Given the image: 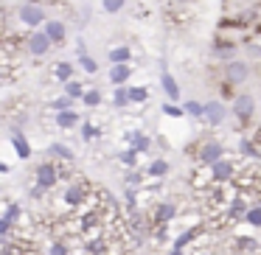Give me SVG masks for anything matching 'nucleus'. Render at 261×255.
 <instances>
[{"mask_svg": "<svg viewBox=\"0 0 261 255\" xmlns=\"http://www.w3.org/2000/svg\"><path fill=\"white\" fill-rule=\"evenodd\" d=\"M57 126H59V129H76V126H79V112H76L73 107H70V109H59V112H57Z\"/></svg>", "mask_w": 261, "mask_h": 255, "instance_id": "nucleus-13", "label": "nucleus"}, {"mask_svg": "<svg viewBox=\"0 0 261 255\" xmlns=\"http://www.w3.org/2000/svg\"><path fill=\"white\" fill-rule=\"evenodd\" d=\"M177 3H186V0H177Z\"/></svg>", "mask_w": 261, "mask_h": 255, "instance_id": "nucleus-43", "label": "nucleus"}, {"mask_svg": "<svg viewBox=\"0 0 261 255\" xmlns=\"http://www.w3.org/2000/svg\"><path fill=\"white\" fill-rule=\"evenodd\" d=\"M20 213H23V210H20V205H17V202H12V205H9L6 210H3V219H9V221H12V224H14V221L20 219Z\"/></svg>", "mask_w": 261, "mask_h": 255, "instance_id": "nucleus-35", "label": "nucleus"}, {"mask_svg": "<svg viewBox=\"0 0 261 255\" xmlns=\"http://www.w3.org/2000/svg\"><path fill=\"white\" fill-rule=\"evenodd\" d=\"M225 118H227V107L222 101L202 104V121L208 126H222V124H225Z\"/></svg>", "mask_w": 261, "mask_h": 255, "instance_id": "nucleus-2", "label": "nucleus"}, {"mask_svg": "<svg viewBox=\"0 0 261 255\" xmlns=\"http://www.w3.org/2000/svg\"><path fill=\"white\" fill-rule=\"evenodd\" d=\"M132 59V51L126 45H118V48H113V51H110V62H129Z\"/></svg>", "mask_w": 261, "mask_h": 255, "instance_id": "nucleus-22", "label": "nucleus"}, {"mask_svg": "<svg viewBox=\"0 0 261 255\" xmlns=\"http://www.w3.org/2000/svg\"><path fill=\"white\" fill-rule=\"evenodd\" d=\"M182 115H191V118H202V104L194 101V98H191V101H186V104H182Z\"/></svg>", "mask_w": 261, "mask_h": 255, "instance_id": "nucleus-28", "label": "nucleus"}, {"mask_svg": "<svg viewBox=\"0 0 261 255\" xmlns=\"http://www.w3.org/2000/svg\"><path fill=\"white\" fill-rule=\"evenodd\" d=\"M48 154H51V157H62V160H70V163H73V160H76V152H73V149H70L68 143H59V140H54L51 146H48Z\"/></svg>", "mask_w": 261, "mask_h": 255, "instance_id": "nucleus-14", "label": "nucleus"}, {"mask_svg": "<svg viewBox=\"0 0 261 255\" xmlns=\"http://www.w3.org/2000/svg\"><path fill=\"white\" fill-rule=\"evenodd\" d=\"M98 135H101V129H98L96 124H90V121L82 124V137H85V140H93V137H98Z\"/></svg>", "mask_w": 261, "mask_h": 255, "instance_id": "nucleus-32", "label": "nucleus"}, {"mask_svg": "<svg viewBox=\"0 0 261 255\" xmlns=\"http://www.w3.org/2000/svg\"><path fill=\"white\" fill-rule=\"evenodd\" d=\"M225 76H227L230 84H244V81L250 79V65L239 62V59H230V62L225 65Z\"/></svg>", "mask_w": 261, "mask_h": 255, "instance_id": "nucleus-4", "label": "nucleus"}, {"mask_svg": "<svg viewBox=\"0 0 261 255\" xmlns=\"http://www.w3.org/2000/svg\"><path fill=\"white\" fill-rule=\"evenodd\" d=\"M70 107H73V98H68V96L51 98V109H54V112H59V109H70Z\"/></svg>", "mask_w": 261, "mask_h": 255, "instance_id": "nucleus-33", "label": "nucleus"}, {"mask_svg": "<svg viewBox=\"0 0 261 255\" xmlns=\"http://www.w3.org/2000/svg\"><path fill=\"white\" fill-rule=\"evenodd\" d=\"M239 152H242L244 157H255V160L261 157V152L255 149V143H253V140H247V137H242V140H239Z\"/></svg>", "mask_w": 261, "mask_h": 255, "instance_id": "nucleus-24", "label": "nucleus"}, {"mask_svg": "<svg viewBox=\"0 0 261 255\" xmlns=\"http://www.w3.org/2000/svg\"><path fill=\"white\" fill-rule=\"evenodd\" d=\"M85 202V185H70L68 191H65V205H70V208H76V205Z\"/></svg>", "mask_w": 261, "mask_h": 255, "instance_id": "nucleus-16", "label": "nucleus"}, {"mask_svg": "<svg viewBox=\"0 0 261 255\" xmlns=\"http://www.w3.org/2000/svg\"><path fill=\"white\" fill-rule=\"evenodd\" d=\"M79 101L85 104V107H98V104H101V93L98 90H85Z\"/></svg>", "mask_w": 261, "mask_h": 255, "instance_id": "nucleus-25", "label": "nucleus"}, {"mask_svg": "<svg viewBox=\"0 0 261 255\" xmlns=\"http://www.w3.org/2000/svg\"><path fill=\"white\" fill-rule=\"evenodd\" d=\"M163 115H169V118H182V107H177L174 101L163 104Z\"/></svg>", "mask_w": 261, "mask_h": 255, "instance_id": "nucleus-36", "label": "nucleus"}, {"mask_svg": "<svg viewBox=\"0 0 261 255\" xmlns=\"http://www.w3.org/2000/svg\"><path fill=\"white\" fill-rule=\"evenodd\" d=\"M34 177H37V185H42L45 191H51V188L57 185V180H59V171H57L54 163H40Z\"/></svg>", "mask_w": 261, "mask_h": 255, "instance_id": "nucleus-7", "label": "nucleus"}, {"mask_svg": "<svg viewBox=\"0 0 261 255\" xmlns=\"http://www.w3.org/2000/svg\"><path fill=\"white\" fill-rule=\"evenodd\" d=\"M17 17H20V23L29 25V29H40V25L48 20V12L40 6V3H23L20 12H17Z\"/></svg>", "mask_w": 261, "mask_h": 255, "instance_id": "nucleus-1", "label": "nucleus"}, {"mask_svg": "<svg viewBox=\"0 0 261 255\" xmlns=\"http://www.w3.org/2000/svg\"><path fill=\"white\" fill-rule=\"evenodd\" d=\"M129 76H132V68L126 62H115L113 68H110V81H113L115 87L126 84V81H129Z\"/></svg>", "mask_w": 261, "mask_h": 255, "instance_id": "nucleus-12", "label": "nucleus"}, {"mask_svg": "<svg viewBox=\"0 0 261 255\" xmlns=\"http://www.w3.org/2000/svg\"><path fill=\"white\" fill-rule=\"evenodd\" d=\"M79 65L85 73H98V62L93 56H87V53H79Z\"/></svg>", "mask_w": 261, "mask_h": 255, "instance_id": "nucleus-29", "label": "nucleus"}, {"mask_svg": "<svg viewBox=\"0 0 261 255\" xmlns=\"http://www.w3.org/2000/svg\"><path fill=\"white\" fill-rule=\"evenodd\" d=\"M138 157H141V154H138L135 152V149H124V152H118V163H124V165H129V168H132V165H135L138 163Z\"/></svg>", "mask_w": 261, "mask_h": 255, "instance_id": "nucleus-27", "label": "nucleus"}, {"mask_svg": "<svg viewBox=\"0 0 261 255\" xmlns=\"http://www.w3.org/2000/svg\"><path fill=\"white\" fill-rule=\"evenodd\" d=\"M197 227H191V230H186V233H180V236H177L174 238V247H171V249H186L188 247V244H191L194 241V238H197Z\"/></svg>", "mask_w": 261, "mask_h": 255, "instance_id": "nucleus-20", "label": "nucleus"}, {"mask_svg": "<svg viewBox=\"0 0 261 255\" xmlns=\"http://www.w3.org/2000/svg\"><path fill=\"white\" fill-rule=\"evenodd\" d=\"M124 196H126V205H129V208L135 210V205H138V188H126Z\"/></svg>", "mask_w": 261, "mask_h": 255, "instance_id": "nucleus-40", "label": "nucleus"}, {"mask_svg": "<svg viewBox=\"0 0 261 255\" xmlns=\"http://www.w3.org/2000/svg\"><path fill=\"white\" fill-rule=\"evenodd\" d=\"M9 233H12V221L0 216V244H3V241L9 238Z\"/></svg>", "mask_w": 261, "mask_h": 255, "instance_id": "nucleus-38", "label": "nucleus"}, {"mask_svg": "<svg viewBox=\"0 0 261 255\" xmlns=\"http://www.w3.org/2000/svg\"><path fill=\"white\" fill-rule=\"evenodd\" d=\"M174 216H177V205H174V202H163V205H158V210H154V219H158V224H169Z\"/></svg>", "mask_w": 261, "mask_h": 255, "instance_id": "nucleus-15", "label": "nucleus"}, {"mask_svg": "<svg viewBox=\"0 0 261 255\" xmlns=\"http://www.w3.org/2000/svg\"><path fill=\"white\" fill-rule=\"evenodd\" d=\"M124 6H126V0H101V9L107 14H118Z\"/></svg>", "mask_w": 261, "mask_h": 255, "instance_id": "nucleus-31", "label": "nucleus"}, {"mask_svg": "<svg viewBox=\"0 0 261 255\" xmlns=\"http://www.w3.org/2000/svg\"><path fill=\"white\" fill-rule=\"evenodd\" d=\"M171 255H186V252H182V249H171Z\"/></svg>", "mask_w": 261, "mask_h": 255, "instance_id": "nucleus-42", "label": "nucleus"}, {"mask_svg": "<svg viewBox=\"0 0 261 255\" xmlns=\"http://www.w3.org/2000/svg\"><path fill=\"white\" fill-rule=\"evenodd\" d=\"M219 157H225V146H222V143H216V140L202 143V149H199V160H202L205 165L216 163Z\"/></svg>", "mask_w": 261, "mask_h": 255, "instance_id": "nucleus-10", "label": "nucleus"}, {"mask_svg": "<svg viewBox=\"0 0 261 255\" xmlns=\"http://www.w3.org/2000/svg\"><path fill=\"white\" fill-rule=\"evenodd\" d=\"M126 98H129V104H143L149 98L146 87H126Z\"/></svg>", "mask_w": 261, "mask_h": 255, "instance_id": "nucleus-21", "label": "nucleus"}, {"mask_svg": "<svg viewBox=\"0 0 261 255\" xmlns=\"http://www.w3.org/2000/svg\"><path fill=\"white\" fill-rule=\"evenodd\" d=\"M12 146H14V152H17V157L20 160H29L31 154V143H29V137L20 132V126H12Z\"/></svg>", "mask_w": 261, "mask_h": 255, "instance_id": "nucleus-8", "label": "nucleus"}, {"mask_svg": "<svg viewBox=\"0 0 261 255\" xmlns=\"http://www.w3.org/2000/svg\"><path fill=\"white\" fill-rule=\"evenodd\" d=\"M244 210H247L244 199H233V205L227 208V216H230V219H242V216H244Z\"/></svg>", "mask_w": 261, "mask_h": 255, "instance_id": "nucleus-30", "label": "nucleus"}, {"mask_svg": "<svg viewBox=\"0 0 261 255\" xmlns=\"http://www.w3.org/2000/svg\"><path fill=\"white\" fill-rule=\"evenodd\" d=\"M233 163L230 160H225V157H219L216 163H211V177L214 180H219V182H227V180H233Z\"/></svg>", "mask_w": 261, "mask_h": 255, "instance_id": "nucleus-11", "label": "nucleus"}, {"mask_svg": "<svg viewBox=\"0 0 261 255\" xmlns=\"http://www.w3.org/2000/svg\"><path fill=\"white\" fill-rule=\"evenodd\" d=\"M104 249H107L104 238H90V241H87V252L90 255H104Z\"/></svg>", "mask_w": 261, "mask_h": 255, "instance_id": "nucleus-34", "label": "nucleus"}, {"mask_svg": "<svg viewBox=\"0 0 261 255\" xmlns=\"http://www.w3.org/2000/svg\"><path fill=\"white\" fill-rule=\"evenodd\" d=\"M146 174L152 177V180H163V177L169 174V163H166V160H152L149 168H146Z\"/></svg>", "mask_w": 261, "mask_h": 255, "instance_id": "nucleus-17", "label": "nucleus"}, {"mask_svg": "<svg viewBox=\"0 0 261 255\" xmlns=\"http://www.w3.org/2000/svg\"><path fill=\"white\" fill-rule=\"evenodd\" d=\"M113 107H118V109L129 107V98H126V87H124V84H118V87H115V96H113Z\"/></svg>", "mask_w": 261, "mask_h": 255, "instance_id": "nucleus-26", "label": "nucleus"}, {"mask_svg": "<svg viewBox=\"0 0 261 255\" xmlns=\"http://www.w3.org/2000/svg\"><path fill=\"white\" fill-rule=\"evenodd\" d=\"M233 115H236L239 121H250L253 118V112H255V98L250 96V93H242V96H236L233 98Z\"/></svg>", "mask_w": 261, "mask_h": 255, "instance_id": "nucleus-3", "label": "nucleus"}, {"mask_svg": "<svg viewBox=\"0 0 261 255\" xmlns=\"http://www.w3.org/2000/svg\"><path fill=\"white\" fill-rule=\"evenodd\" d=\"M141 182H143V174H141V171H129V174H126V185H129V188H138Z\"/></svg>", "mask_w": 261, "mask_h": 255, "instance_id": "nucleus-39", "label": "nucleus"}, {"mask_svg": "<svg viewBox=\"0 0 261 255\" xmlns=\"http://www.w3.org/2000/svg\"><path fill=\"white\" fill-rule=\"evenodd\" d=\"M48 255H70V249L65 247L62 241H54L51 247H48Z\"/></svg>", "mask_w": 261, "mask_h": 255, "instance_id": "nucleus-37", "label": "nucleus"}, {"mask_svg": "<svg viewBox=\"0 0 261 255\" xmlns=\"http://www.w3.org/2000/svg\"><path fill=\"white\" fill-rule=\"evenodd\" d=\"M45 193H48V191H45V188H42V185H34V188H31V191H29V196H31V199H42V196H45Z\"/></svg>", "mask_w": 261, "mask_h": 255, "instance_id": "nucleus-41", "label": "nucleus"}, {"mask_svg": "<svg viewBox=\"0 0 261 255\" xmlns=\"http://www.w3.org/2000/svg\"><path fill=\"white\" fill-rule=\"evenodd\" d=\"M42 34L51 40V45H62V42L68 40V25H65L62 20H45V23H42Z\"/></svg>", "mask_w": 261, "mask_h": 255, "instance_id": "nucleus-5", "label": "nucleus"}, {"mask_svg": "<svg viewBox=\"0 0 261 255\" xmlns=\"http://www.w3.org/2000/svg\"><path fill=\"white\" fill-rule=\"evenodd\" d=\"M25 51H29L31 56H45V53L51 51V40H48L42 31H34V34H29V40H25Z\"/></svg>", "mask_w": 261, "mask_h": 255, "instance_id": "nucleus-6", "label": "nucleus"}, {"mask_svg": "<svg viewBox=\"0 0 261 255\" xmlns=\"http://www.w3.org/2000/svg\"><path fill=\"white\" fill-rule=\"evenodd\" d=\"M160 87L166 90V96H169L171 101H177V98H180V87H177V79L169 73L166 62H160Z\"/></svg>", "mask_w": 261, "mask_h": 255, "instance_id": "nucleus-9", "label": "nucleus"}, {"mask_svg": "<svg viewBox=\"0 0 261 255\" xmlns=\"http://www.w3.org/2000/svg\"><path fill=\"white\" fill-rule=\"evenodd\" d=\"M62 87H65V96L73 98V101H76V98H82V93H85V84H82V81H76V79H68Z\"/></svg>", "mask_w": 261, "mask_h": 255, "instance_id": "nucleus-19", "label": "nucleus"}, {"mask_svg": "<svg viewBox=\"0 0 261 255\" xmlns=\"http://www.w3.org/2000/svg\"><path fill=\"white\" fill-rule=\"evenodd\" d=\"M54 79L57 81H68V79H73V62H59L57 68H54Z\"/></svg>", "mask_w": 261, "mask_h": 255, "instance_id": "nucleus-18", "label": "nucleus"}, {"mask_svg": "<svg viewBox=\"0 0 261 255\" xmlns=\"http://www.w3.org/2000/svg\"><path fill=\"white\" fill-rule=\"evenodd\" d=\"M242 219L247 221L250 227H261V205H255V208H247Z\"/></svg>", "mask_w": 261, "mask_h": 255, "instance_id": "nucleus-23", "label": "nucleus"}]
</instances>
